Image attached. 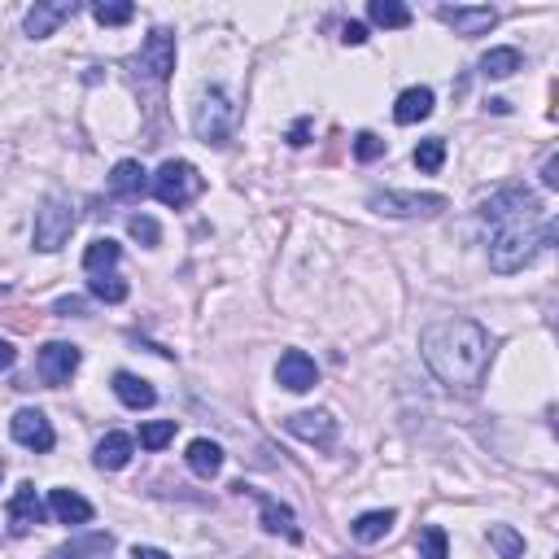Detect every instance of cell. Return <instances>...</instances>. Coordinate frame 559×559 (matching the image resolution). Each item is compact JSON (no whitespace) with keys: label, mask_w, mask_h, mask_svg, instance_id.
I'll list each match as a JSON object with an SVG mask.
<instances>
[{"label":"cell","mask_w":559,"mask_h":559,"mask_svg":"<svg viewBox=\"0 0 559 559\" xmlns=\"http://www.w3.org/2000/svg\"><path fill=\"white\" fill-rule=\"evenodd\" d=\"M420 354L450 394H477L494 359V337L477 319H433L420 332Z\"/></svg>","instance_id":"6da1fadb"},{"label":"cell","mask_w":559,"mask_h":559,"mask_svg":"<svg viewBox=\"0 0 559 559\" xmlns=\"http://www.w3.org/2000/svg\"><path fill=\"white\" fill-rule=\"evenodd\" d=\"M490 228V267L498 276L525 271L555 241V219H498Z\"/></svg>","instance_id":"7a4b0ae2"},{"label":"cell","mask_w":559,"mask_h":559,"mask_svg":"<svg viewBox=\"0 0 559 559\" xmlns=\"http://www.w3.org/2000/svg\"><path fill=\"white\" fill-rule=\"evenodd\" d=\"M236 123H241V110H236V101L223 88H206L197 97V105H193V136L201 140V145L223 149L236 136Z\"/></svg>","instance_id":"3957f363"},{"label":"cell","mask_w":559,"mask_h":559,"mask_svg":"<svg viewBox=\"0 0 559 559\" xmlns=\"http://www.w3.org/2000/svg\"><path fill=\"white\" fill-rule=\"evenodd\" d=\"M201 188H206V180H201V171L193 162L184 158H171L158 166V175H153V197L162 201V206H188V201L201 197Z\"/></svg>","instance_id":"277c9868"},{"label":"cell","mask_w":559,"mask_h":559,"mask_svg":"<svg viewBox=\"0 0 559 559\" xmlns=\"http://www.w3.org/2000/svg\"><path fill=\"white\" fill-rule=\"evenodd\" d=\"M70 232H75V206H70V197H44V206L35 210V249H44V254H57Z\"/></svg>","instance_id":"5b68a950"},{"label":"cell","mask_w":559,"mask_h":559,"mask_svg":"<svg viewBox=\"0 0 559 559\" xmlns=\"http://www.w3.org/2000/svg\"><path fill=\"white\" fill-rule=\"evenodd\" d=\"M175 35L166 31V27H158V31H149V40L140 44V53L132 57V70H136V79H145V83H166L171 79V70H175Z\"/></svg>","instance_id":"8992f818"},{"label":"cell","mask_w":559,"mask_h":559,"mask_svg":"<svg viewBox=\"0 0 559 559\" xmlns=\"http://www.w3.org/2000/svg\"><path fill=\"white\" fill-rule=\"evenodd\" d=\"M367 206L376 214H389V219H428V214H442L446 197L442 193H398V188H385V193H372Z\"/></svg>","instance_id":"52a82bcc"},{"label":"cell","mask_w":559,"mask_h":559,"mask_svg":"<svg viewBox=\"0 0 559 559\" xmlns=\"http://www.w3.org/2000/svg\"><path fill=\"white\" fill-rule=\"evenodd\" d=\"M232 490L254 498V503H258V516H263V529H267V533H284L289 542H302V529H297V520H293V507H289V503H280V498H271L267 490H254V485H245V481H236Z\"/></svg>","instance_id":"ba28073f"},{"label":"cell","mask_w":559,"mask_h":559,"mask_svg":"<svg viewBox=\"0 0 559 559\" xmlns=\"http://www.w3.org/2000/svg\"><path fill=\"white\" fill-rule=\"evenodd\" d=\"M9 433H14V442H18V446L35 450V455H49V450L57 446V433H53L49 415L35 411V407H22V411L14 415V420H9Z\"/></svg>","instance_id":"9c48e42d"},{"label":"cell","mask_w":559,"mask_h":559,"mask_svg":"<svg viewBox=\"0 0 559 559\" xmlns=\"http://www.w3.org/2000/svg\"><path fill=\"white\" fill-rule=\"evenodd\" d=\"M83 354L79 346H70V341H49V346H40V359H35V367H40V380L53 389H62L70 376L79 372Z\"/></svg>","instance_id":"30bf717a"},{"label":"cell","mask_w":559,"mask_h":559,"mask_svg":"<svg viewBox=\"0 0 559 559\" xmlns=\"http://www.w3.org/2000/svg\"><path fill=\"white\" fill-rule=\"evenodd\" d=\"M437 18L455 27V35H463V40H477V35H490L498 27V9L490 5H442Z\"/></svg>","instance_id":"8fae6325"},{"label":"cell","mask_w":559,"mask_h":559,"mask_svg":"<svg viewBox=\"0 0 559 559\" xmlns=\"http://www.w3.org/2000/svg\"><path fill=\"white\" fill-rule=\"evenodd\" d=\"M75 14H79V0H35L27 9V35L31 40H49V35Z\"/></svg>","instance_id":"7c38bea8"},{"label":"cell","mask_w":559,"mask_h":559,"mask_svg":"<svg viewBox=\"0 0 559 559\" xmlns=\"http://www.w3.org/2000/svg\"><path fill=\"white\" fill-rule=\"evenodd\" d=\"M44 520H49V507L40 503V490L31 481H22L14 498H9V533H31Z\"/></svg>","instance_id":"4fadbf2b"},{"label":"cell","mask_w":559,"mask_h":559,"mask_svg":"<svg viewBox=\"0 0 559 559\" xmlns=\"http://www.w3.org/2000/svg\"><path fill=\"white\" fill-rule=\"evenodd\" d=\"M276 380H280V389H289V394H306V389H315L319 367L306 350H284L280 363H276Z\"/></svg>","instance_id":"5bb4252c"},{"label":"cell","mask_w":559,"mask_h":559,"mask_svg":"<svg viewBox=\"0 0 559 559\" xmlns=\"http://www.w3.org/2000/svg\"><path fill=\"white\" fill-rule=\"evenodd\" d=\"M284 428H289L293 437H302V442H311L319 450H328L332 442H337V420H332L328 411H297L284 420Z\"/></svg>","instance_id":"9a60e30c"},{"label":"cell","mask_w":559,"mask_h":559,"mask_svg":"<svg viewBox=\"0 0 559 559\" xmlns=\"http://www.w3.org/2000/svg\"><path fill=\"white\" fill-rule=\"evenodd\" d=\"M136 455V442L127 433H105L97 442V468L101 472H123Z\"/></svg>","instance_id":"2e32d148"},{"label":"cell","mask_w":559,"mask_h":559,"mask_svg":"<svg viewBox=\"0 0 559 559\" xmlns=\"http://www.w3.org/2000/svg\"><path fill=\"white\" fill-rule=\"evenodd\" d=\"M114 394L123 407H132V411H149L153 402H158V389L149 385V380H140L132 372H114Z\"/></svg>","instance_id":"e0dca14e"},{"label":"cell","mask_w":559,"mask_h":559,"mask_svg":"<svg viewBox=\"0 0 559 559\" xmlns=\"http://www.w3.org/2000/svg\"><path fill=\"white\" fill-rule=\"evenodd\" d=\"M49 511L62 520V525H75V529L92 520V503L75 490H49Z\"/></svg>","instance_id":"ac0fdd59"},{"label":"cell","mask_w":559,"mask_h":559,"mask_svg":"<svg viewBox=\"0 0 559 559\" xmlns=\"http://www.w3.org/2000/svg\"><path fill=\"white\" fill-rule=\"evenodd\" d=\"M145 188H149L145 166H140L136 158H123V162L114 166V175H110V193H114V197L136 201V197H145Z\"/></svg>","instance_id":"d6986e66"},{"label":"cell","mask_w":559,"mask_h":559,"mask_svg":"<svg viewBox=\"0 0 559 559\" xmlns=\"http://www.w3.org/2000/svg\"><path fill=\"white\" fill-rule=\"evenodd\" d=\"M184 459H188V468H193L201 481H210V477H219V468H223V446L210 442V437H197V442H188Z\"/></svg>","instance_id":"ffe728a7"},{"label":"cell","mask_w":559,"mask_h":559,"mask_svg":"<svg viewBox=\"0 0 559 559\" xmlns=\"http://www.w3.org/2000/svg\"><path fill=\"white\" fill-rule=\"evenodd\" d=\"M428 114H433V88H407L394 105V123H402V127L420 123Z\"/></svg>","instance_id":"44dd1931"},{"label":"cell","mask_w":559,"mask_h":559,"mask_svg":"<svg viewBox=\"0 0 559 559\" xmlns=\"http://www.w3.org/2000/svg\"><path fill=\"white\" fill-rule=\"evenodd\" d=\"M114 551V538L110 533H83V538L57 546L49 559H92V555H110Z\"/></svg>","instance_id":"7402d4cb"},{"label":"cell","mask_w":559,"mask_h":559,"mask_svg":"<svg viewBox=\"0 0 559 559\" xmlns=\"http://www.w3.org/2000/svg\"><path fill=\"white\" fill-rule=\"evenodd\" d=\"M394 520H398V511H389V507H385V511H363V516L350 525V533H354L359 542L372 546V542H380L389 529H394Z\"/></svg>","instance_id":"603a6c76"},{"label":"cell","mask_w":559,"mask_h":559,"mask_svg":"<svg viewBox=\"0 0 559 559\" xmlns=\"http://www.w3.org/2000/svg\"><path fill=\"white\" fill-rule=\"evenodd\" d=\"M123 258V245L110 241V236H101V241H92L83 249V271L88 276H97V271H114V263Z\"/></svg>","instance_id":"cb8c5ba5"},{"label":"cell","mask_w":559,"mask_h":559,"mask_svg":"<svg viewBox=\"0 0 559 559\" xmlns=\"http://www.w3.org/2000/svg\"><path fill=\"white\" fill-rule=\"evenodd\" d=\"M367 18L385 31H407L411 27V9L398 5V0H372V5H367Z\"/></svg>","instance_id":"d4e9b609"},{"label":"cell","mask_w":559,"mask_h":559,"mask_svg":"<svg viewBox=\"0 0 559 559\" xmlns=\"http://www.w3.org/2000/svg\"><path fill=\"white\" fill-rule=\"evenodd\" d=\"M520 66H525V57H520L516 49H490L481 57V75L485 79H511Z\"/></svg>","instance_id":"484cf974"},{"label":"cell","mask_w":559,"mask_h":559,"mask_svg":"<svg viewBox=\"0 0 559 559\" xmlns=\"http://www.w3.org/2000/svg\"><path fill=\"white\" fill-rule=\"evenodd\" d=\"M88 293L97 297V302L118 306V302H127V280L118 276V271H97V276L88 280Z\"/></svg>","instance_id":"4316f807"},{"label":"cell","mask_w":559,"mask_h":559,"mask_svg":"<svg viewBox=\"0 0 559 559\" xmlns=\"http://www.w3.org/2000/svg\"><path fill=\"white\" fill-rule=\"evenodd\" d=\"M92 18H97L101 27H123V22L136 18V5L132 0H97V5H92Z\"/></svg>","instance_id":"83f0119b"},{"label":"cell","mask_w":559,"mask_h":559,"mask_svg":"<svg viewBox=\"0 0 559 559\" xmlns=\"http://www.w3.org/2000/svg\"><path fill=\"white\" fill-rule=\"evenodd\" d=\"M485 538H490L498 559H520V555H525V538H520L511 525H490V533H485Z\"/></svg>","instance_id":"f1b7e54d"},{"label":"cell","mask_w":559,"mask_h":559,"mask_svg":"<svg viewBox=\"0 0 559 559\" xmlns=\"http://www.w3.org/2000/svg\"><path fill=\"white\" fill-rule=\"evenodd\" d=\"M442 162H446V140L442 136H428L415 145V166H420L424 175H437L442 171Z\"/></svg>","instance_id":"f546056e"},{"label":"cell","mask_w":559,"mask_h":559,"mask_svg":"<svg viewBox=\"0 0 559 559\" xmlns=\"http://www.w3.org/2000/svg\"><path fill=\"white\" fill-rule=\"evenodd\" d=\"M166 442H175V420H149V424H140V446H145V450H162Z\"/></svg>","instance_id":"4dcf8cb0"},{"label":"cell","mask_w":559,"mask_h":559,"mask_svg":"<svg viewBox=\"0 0 559 559\" xmlns=\"http://www.w3.org/2000/svg\"><path fill=\"white\" fill-rule=\"evenodd\" d=\"M420 559H450V542L442 525L420 529Z\"/></svg>","instance_id":"1f68e13d"},{"label":"cell","mask_w":559,"mask_h":559,"mask_svg":"<svg viewBox=\"0 0 559 559\" xmlns=\"http://www.w3.org/2000/svg\"><path fill=\"white\" fill-rule=\"evenodd\" d=\"M127 232H132L140 245H149V249L162 241V228H158V219H149V214H132V219H127Z\"/></svg>","instance_id":"d6a6232c"},{"label":"cell","mask_w":559,"mask_h":559,"mask_svg":"<svg viewBox=\"0 0 559 559\" xmlns=\"http://www.w3.org/2000/svg\"><path fill=\"white\" fill-rule=\"evenodd\" d=\"M380 153H385V140H380L376 132H359V136H354V158H359V162H376Z\"/></svg>","instance_id":"836d02e7"},{"label":"cell","mask_w":559,"mask_h":559,"mask_svg":"<svg viewBox=\"0 0 559 559\" xmlns=\"http://www.w3.org/2000/svg\"><path fill=\"white\" fill-rule=\"evenodd\" d=\"M53 311L62 319H83V315H88V302H83V297H57Z\"/></svg>","instance_id":"e575fe53"},{"label":"cell","mask_w":559,"mask_h":559,"mask_svg":"<svg viewBox=\"0 0 559 559\" xmlns=\"http://www.w3.org/2000/svg\"><path fill=\"white\" fill-rule=\"evenodd\" d=\"M341 44H367V27H363V22H346V27H341Z\"/></svg>","instance_id":"d590c367"},{"label":"cell","mask_w":559,"mask_h":559,"mask_svg":"<svg viewBox=\"0 0 559 559\" xmlns=\"http://www.w3.org/2000/svg\"><path fill=\"white\" fill-rule=\"evenodd\" d=\"M542 184L546 188H559V153H551V158L542 162Z\"/></svg>","instance_id":"8d00e7d4"},{"label":"cell","mask_w":559,"mask_h":559,"mask_svg":"<svg viewBox=\"0 0 559 559\" xmlns=\"http://www.w3.org/2000/svg\"><path fill=\"white\" fill-rule=\"evenodd\" d=\"M306 132H311V118H297V127L289 132V145L302 149V145H306Z\"/></svg>","instance_id":"74e56055"},{"label":"cell","mask_w":559,"mask_h":559,"mask_svg":"<svg viewBox=\"0 0 559 559\" xmlns=\"http://www.w3.org/2000/svg\"><path fill=\"white\" fill-rule=\"evenodd\" d=\"M132 559H171L166 551H158V546H136L132 551Z\"/></svg>","instance_id":"f35d334b"},{"label":"cell","mask_w":559,"mask_h":559,"mask_svg":"<svg viewBox=\"0 0 559 559\" xmlns=\"http://www.w3.org/2000/svg\"><path fill=\"white\" fill-rule=\"evenodd\" d=\"M5 367H14V346L0 337V372H5Z\"/></svg>","instance_id":"ab89813d"},{"label":"cell","mask_w":559,"mask_h":559,"mask_svg":"<svg viewBox=\"0 0 559 559\" xmlns=\"http://www.w3.org/2000/svg\"><path fill=\"white\" fill-rule=\"evenodd\" d=\"M0 477H5V463H0Z\"/></svg>","instance_id":"60d3db41"}]
</instances>
